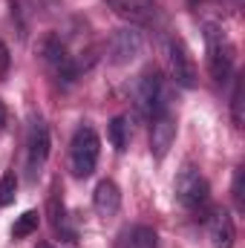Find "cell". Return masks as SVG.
<instances>
[{
	"label": "cell",
	"instance_id": "cell-1",
	"mask_svg": "<svg viewBox=\"0 0 245 248\" xmlns=\"http://www.w3.org/2000/svg\"><path fill=\"white\" fill-rule=\"evenodd\" d=\"M98 150H101V141H98L95 127L81 124L72 136V144H69V170H72L75 179H87V176L95 173Z\"/></svg>",
	"mask_w": 245,
	"mask_h": 248
},
{
	"label": "cell",
	"instance_id": "cell-2",
	"mask_svg": "<svg viewBox=\"0 0 245 248\" xmlns=\"http://www.w3.org/2000/svg\"><path fill=\"white\" fill-rule=\"evenodd\" d=\"M205 49H208V72H211V78L225 81L231 75V69H234V46H231L228 35L214 23L205 26Z\"/></svg>",
	"mask_w": 245,
	"mask_h": 248
},
{
	"label": "cell",
	"instance_id": "cell-3",
	"mask_svg": "<svg viewBox=\"0 0 245 248\" xmlns=\"http://www.w3.org/2000/svg\"><path fill=\"white\" fill-rule=\"evenodd\" d=\"M173 196H176V202L182 208H187V211L202 208L208 202V196H211L208 179L193 165H184L182 170H179V176H176V182H173Z\"/></svg>",
	"mask_w": 245,
	"mask_h": 248
},
{
	"label": "cell",
	"instance_id": "cell-4",
	"mask_svg": "<svg viewBox=\"0 0 245 248\" xmlns=\"http://www.w3.org/2000/svg\"><path fill=\"white\" fill-rule=\"evenodd\" d=\"M136 107L144 119L168 113V87H165V78L159 72H150L141 78V84L136 90Z\"/></svg>",
	"mask_w": 245,
	"mask_h": 248
},
{
	"label": "cell",
	"instance_id": "cell-5",
	"mask_svg": "<svg viewBox=\"0 0 245 248\" xmlns=\"http://www.w3.org/2000/svg\"><path fill=\"white\" fill-rule=\"evenodd\" d=\"M46 159H49V127L44 119H32L29 133H26V168H29L32 182L41 176Z\"/></svg>",
	"mask_w": 245,
	"mask_h": 248
},
{
	"label": "cell",
	"instance_id": "cell-6",
	"mask_svg": "<svg viewBox=\"0 0 245 248\" xmlns=\"http://www.w3.org/2000/svg\"><path fill=\"white\" fill-rule=\"evenodd\" d=\"M168 66H170V78L179 87H184V90L196 87V66H193V58H190L187 46L179 38L168 41Z\"/></svg>",
	"mask_w": 245,
	"mask_h": 248
},
{
	"label": "cell",
	"instance_id": "cell-7",
	"mask_svg": "<svg viewBox=\"0 0 245 248\" xmlns=\"http://www.w3.org/2000/svg\"><path fill=\"white\" fill-rule=\"evenodd\" d=\"M150 122H153L150 124V153H153L156 159H165L168 150L173 147V139H176V122H173L170 110L153 116Z\"/></svg>",
	"mask_w": 245,
	"mask_h": 248
},
{
	"label": "cell",
	"instance_id": "cell-8",
	"mask_svg": "<svg viewBox=\"0 0 245 248\" xmlns=\"http://www.w3.org/2000/svg\"><path fill=\"white\" fill-rule=\"evenodd\" d=\"M110 55H113V63H130L141 55V32L127 26V29H119L110 41Z\"/></svg>",
	"mask_w": 245,
	"mask_h": 248
},
{
	"label": "cell",
	"instance_id": "cell-9",
	"mask_svg": "<svg viewBox=\"0 0 245 248\" xmlns=\"http://www.w3.org/2000/svg\"><path fill=\"white\" fill-rule=\"evenodd\" d=\"M110 6L116 9V15L130 20V23H138V26H147L156 20L159 9L153 0H110Z\"/></svg>",
	"mask_w": 245,
	"mask_h": 248
},
{
	"label": "cell",
	"instance_id": "cell-10",
	"mask_svg": "<svg viewBox=\"0 0 245 248\" xmlns=\"http://www.w3.org/2000/svg\"><path fill=\"white\" fill-rule=\"evenodd\" d=\"M208 234H211V243L214 248H234L237 240V231H234V219L225 208H216L208 219Z\"/></svg>",
	"mask_w": 245,
	"mask_h": 248
},
{
	"label": "cell",
	"instance_id": "cell-11",
	"mask_svg": "<svg viewBox=\"0 0 245 248\" xmlns=\"http://www.w3.org/2000/svg\"><path fill=\"white\" fill-rule=\"evenodd\" d=\"M92 205L98 211V217H116L119 208H122V190L113 179H101L95 185V193H92Z\"/></svg>",
	"mask_w": 245,
	"mask_h": 248
},
{
	"label": "cell",
	"instance_id": "cell-12",
	"mask_svg": "<svg viewBox=\"0 0 245 248\" xmlns=\"http://www.w3.org/2000/svg\"><path fill=\"white\" fill-rule=\"evenodd\" d=\"M49 219H52V228L61 234L63 240L75 243V231L69 228V219H66V208H63V202L58 199V196H52V199H49Z\"/></svg>",
	"mask_w": 245,
	"mask_h": 248
},
{
	"label": "cell",
	"instance_id": "cell-13",
	"mask_svg": "<svg viewBox=\"0 0 245 248\" xmlns=\"http://www.w3.org/2000/svg\"><path fill=\"white\" fill-rule=\"evenodd\" d=\"M107 136H110V144L122 153V150H127V141H130V124H127V119L124 116H116L113 122H110V127H107Z\"/></svg>",
	"mask_w": 245,
	"mask_h": 248
},
{
	"label": "cell",
	"instance_id": "cell-14",
	"mask_svg": "<svg viewBox=\"0 0 245 248\" xmlns=\"http://www.w3.org/2000/svg\"><path fill=\"white\" fill-rule=\"evenodd\" d=\"M38 222H41V214L38 211H26L17 217V222L12 225V237L15 240H23V237H32L38 231Z\"/></svg>",
	"mask_w": 245,
	"mask_h": 248
},
{
	"label": "cell",
	"instance_id": "cell-15",
	"mask_svg": "<svg viewBox=\"0 0 245 248\" xmlns=\"http://www.w3.org/2000/svg\"><path fill=\"white\" fill-rule=\"evenodd\" d=\"M127 248H156V231L150 225H136L127 237Z\"/></svg>",
	"mask_w": 245,
	"mask_h": 248
},
{
	"label": "cell",
	"instance_id": "cell-16",
	"mask_svg": "<svg viewBox=\"0 0 245 248\" xmlns=\"http://www.w3.org/2000/svg\"><path fill=\"white\" fill-rule=\"evenodd\" d=\"M17 196V176L15 170H6L3 179H0V208H9Z\"/></svg>",
	"mask_w": 245,
	"mask_h": 248
},
{
	"label": "cell",
	"instance_id": "cell-17",
	"mask_svg": "<svg viewBox=\"0 0 245 248\" xmlns=\"http://www.w3.org/2000/svg\"><path fill=\"white\" fill-rule=\"evenodd\" d=\"M231 110H234V122H237V127H240V124H243V78H237V84H234Z\"/></svg>",
	"mask_w": 245,
	"mask_h": 248
},
{
	"label": "cell",
	"instance_id": "cell-18",
	"mask_svg": "<svg viewBox=\"0 0 245 248\" xmlns=\"http://www.w3.org/2000/svg\"><path fill=\"white\" fill-rule=\"evenodd\" d=\"M231 193H234V202H237V208L243 211V208H245V196H243V168L234 173V187H231Z\"/></svg>",
	"mask_w": 245,
	"mask_h": 248
},
{
	"label": "cell",
	"instance_id": "cell-19",
	"mask_svg": "<svg viewBox=\"0 0 245 248\" xmlns=\"http://www.w3.org/2000/svg\"><path fill=\"white\" fill-rule=\"evenodd\" d=\"M9 63H12V58H9V46L0 41V81H3L6 72H9Z\"/></svg>",
	"mask_w": 245,
	"mask_h": 248
},
{
	"label": "cell",
	"instance_id": "cell-20",
	"mask_svg": "<svg viewBox=\"0 0 245 248\" xmlns=\"http://www.w3.org/2000/svg\"><path fill=\"white\" fill-rule=\"evenodd\" d=\"M3 124H6V107H3V101H0V130H3Z\"/></svg>",
	"mask_w": 245,
	"mask_h": 248
},
{
	"label": "cell",
	"instance_id": "cell-21",
	"mask_svg": "<svg viewBox=\"0 0 245 248\" xmlns=\"http://www.w3.org/2000/svg\"><path fill=\"white\" fill-rule=\"evenodd\" d=\"M38 248H55L52 243H38Z\"/></svg>",
	"mask_w": 245,
	"mask_h": 248
}]
</instances>
